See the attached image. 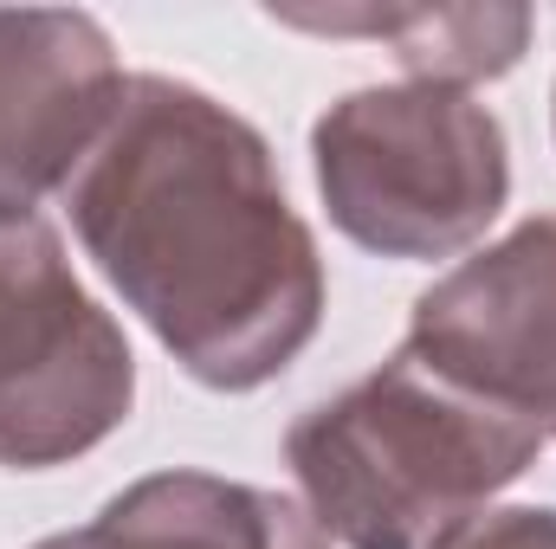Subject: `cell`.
I'll return each mask as SVG.
<instances>
[{
	"mask_svg": "<svg viewBox=\"0 0 556 549\" xmlns=\"http://www.w3.org/2000/svg\"><path fill=\"white\" fill-rule=\"evenodd\" d=\"M59 201L85 259L201 388L253 395L311 349L324 253L273 142L214 91L137 72Z\"/></svg>",
	"mask_w": 556,
	"mask_h": 549,
	"instance_id": "6da1fadb",
	"label": "cell"
},
{
	"mask_svg": "<svg viewBox=\"0 0 556 549\" xmlns=\"http://www.w3.org/2000/svg\"><path fill=\"white\" fill-rule=\"evenodd\" d=\"M544 446L531 420L395 349L382 369L291 420L285 465L304 491L298 505L343 549H433L492 511Z\"/></svg>",
	"mask_w": 556,
	"mask_h": 549,
	"instance_id": "7a4b0ae2",
	"label": "cell"
},
{
	"mask_svg": "<svg viewBox=\"0 0 556 549\" xmlns=\"http://www.w3.org/2000/svg\"><path fill=\"white\" fill-rule=\"evenodd\" d=\"M311 168L343 240L382 259H453L511 201L505 124L459 85H363L311 124Z\"/></svg>",
	"mask_w": 556,
	"mask_h": 549,
	"instance_id": "3957f363",
	"label": "cell"
},
{
	"mask_svg": "<svg viewBox=\"0 0 556 549\" xmlns=\"http://www.w3.org/2000/svg\"><path fill=\"white\" fill-rule=\"evenodd\" d=\"M137 408L124 323L78 284L59 227H0V465L52 472Z\"/></svg>",
	"mask_w": 556,
	"mask_h": 549,
	"instance_id": "277c9868",
	"label": "cell"
},
{
	"mask_svg": "<svg viewBox=\"0 0 556 549\" xmlns=\"http://www.w3.org/2000/svg\"><path fill=\"white\" fill-rule=\"evenodd\" d=\"M408 356L556 439V214L518 220L415 297Z\"/></svg>",
	"mask_w": 556,
	"mask_h": 549,
	"instance_id": "5b68a950",
	"label": "cell"
},
{
	"mask_svg": "<svg viewBox=\"0 0 556 549\" xmlns=\"http://www.w3.org/2000/svg\"><path fill=\"white\" fill-rule=\"evenodd\" d=\"M124 59L98 13L0 7V227L39 220L124 104Z\"/></svg>",
	"mask_w": 556,
	"mask_h": 549,
	"instance_id": "8992f818",
	"label": "cell"
},
{
	"mask_svg": "<svg viewBox=\"0 0 556 549\" xmlns=\"http://www.w3.org/2000/svg\"><path fill=\"white\" fill-rule=\"evenodd\" d=\"M33 549H330V537L285 491L220 472H149L124 485L91 524Z\"/></svg>",
	"mask_w": 556,
	"mask_h": 549,
	"instance_id": "52a82bcc",
	"label": "cell"
},
{
	"mask_svg": "<svg viewBox=\"0 0 556 549\" xmlns=\"http://www.w3.org/2000/svg\"><path fill=\"white\" fill-rule=\"evenodd\" d=\"M278 26L304 33H356L382 39L395 65L420 85H459L472 91L479 78H505L525 46H531V7H273Z\"/></svg>",
	"mask_w": 556,
	"mask_h": 549,
	"instance_id": "ba28073f",
	"label": "cell"
},
{
	"mask_svg": "<svg viewBox=\"0 0 556 549\" xmlns=\"http://www.w3.org/2000/svg\"><path fill=\"white\" fill-rule=\"evenodd\" d=\"M433 549H556V505H492Z\"/></svg>",
	"mask_w": 556,
	"mask_h": 549,
	"instance_id": "9c48e42d",
	"label": "cell"
}]
</instances>
